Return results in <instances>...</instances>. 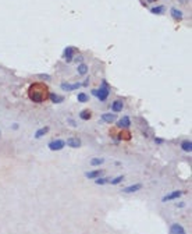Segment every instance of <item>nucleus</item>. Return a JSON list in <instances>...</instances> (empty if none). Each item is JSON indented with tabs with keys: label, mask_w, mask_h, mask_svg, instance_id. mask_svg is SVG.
Segmentation results:
<instances>
[{
	"label": "nucleus",
	"mask_w": 192,
	"mask_h": 234,
	"mask_svg": "<svg viewBox=\"0 0 192 234\" xmlns=\"http://www.w3.org/2000/svg\"><path fill=\"white\" fill-rule=\"evenodd\" d=\"M78 102H81V103H85V102H88V99H89V96L86 95V93H84V92H81V93H78Z\"/></svg>",
	"instance_id": "obj_18"
},
{
	"label": "nucleus",
	"mask_w": 192,
	"mask_h": 234,
	"mask_svg": "<svg viewBox=\"0 0 192 234\" xmlns=\"http://www.w3.org/2000/svg\"><path fill=\"white\" fill-rule=\"evenodd\" d=\"M105 163V159L103 158H93L92 160H91V165L92 166H100Z\"/></svg>",
	"instance_id": "obj_17"
},
{
	"label": "nucleus",
	"mask_w": 192,
	"mask_h": 234,
	"mask_svg": "<svg viewBox=\"0 0 192 234\" xmlns=\"http://www.w3.org/2000/svg\"><path fill=\"white\" fill-rule=\"evenodd\" d=\"M139 190H142V184L141 183H136V184H132V185H128V187L123 188V192L124 194H132V192H136Z\"/></svg>",
	"instance_id": "obj_4"
},
{
	"label": "nucleus",
	"mask_w": 192,
	"mask_h": 234,
	"mask_svg": "<svg viewBox=\"0 0 192 234\" xmlns=\"http://www.w3.org/2000/svg\"><path fill=\"white\" fill-rule=\"evenodd\" d=\"M182 194H184L182 191H173V192H170V194H167L166 197H163V198H162V201H163V202L173 201V199H177V198H180Z\"/></svg>",
	"instance_id": "obj_5"
},
{
	"label": "nucleus",
	"mask_w": 192,
	"mask_h": 234,
	"mask_svg": "<svg viewBox=\"0 0 192 234\" xmlns=\"http://www.w3.org/2000/svg\"><path fill=\"white\" fill-rule=\"evenodd\" d=\"M171 16H173V18H176V20H181L182 18V13L180 10H177L176 7L171 9Z\"/></svg>",
	"instance_id": "obj_16"
},
{
	"label": "nucleus",
	"mask_w": 192,
	"mask_h": 234,
	"mask_svg": "<svg viewBox=\"0 0 192 234\" xmlns=\"http://www.w3.org/2000/svg\"><path fill=\"white\" fill-rule=\"evenodd\" d=\"M28 95H29V99L33 100L36 103H42L45 102L47 98H49V91H47V86L45 84H40V82H35L29 86L28 89Z\"/></svg>",
	"instance_id": "obj_1"
},
{
	"label": "nucleus",
	"mask_w": 192,
	"mask_h": 234,
	"mask_svg": "<svg viewBox=\"0 0 192 234\" xmlns=\"http://www.w3.org/2000/svg\"><path fill=\"white\" fill-rule=\"evenodd\" d=\"M123 107H124V103L121 102V100H114V102L111 103V109H113V112H121L123 110Z\"/></svg>",
	"instance_id": "obj_12"
},
{
	"label": "nucleus",
	"mask_w": 192,
	"mask_h": 234,
	"mask_svg": "<svg viewBox=\"0 0 192 234\" xmlns=\"http://www.w3.org/2000/svg\"><path fill=\"white\" fill-rule=\"evenodd\" d=\"M80 117L82 120H89L91 119V112L89 110H82V112L80 113Z\"/></svg>",
	"instance_id": "obj_23"
},
{
	"label": "nucleus",
	"mask_w": 192,
	"mask_h": 234,
	"mask_svg": "<svg viewBox=\"0 0 192 234\" xmlns=\"http://www.w3.org/2000/svg\"><path fill=\"white\" fill-rule=\"evenodd\" d=\"M102 120L105 123H114L116 121V114L114 113H105V114H102Z\"/></svg>",
	"instance_id": "obj_11"
},
{
	"label": "nucleus",
	"mask_w": 192,
	"mask_h": 234,
	"mask_svg": "<svg viewBox=\"0 0 192 234\" xmlns=\"http://www.w3.org/2000/svg\"><path fill=\"white\" fill-rule=\"evenodd\" d=\"M64 146H66V141H63V139H54V141L49 142L50 151H61Z\"/></svg>",
	"instance_id": "obj_3"
},
{
	"label": "nucleus",
	"mask_w": 192,
	"mask_h": 234,
	"mask_svg": "<svg viewBox=\"0 0 192 234\" xmlns=\"http://www.w3.org/2000/svg\"><path fill=\"white\" fill-rule=\"evenodd\" d=\"M129 124H131V121H129V117H123V119L120 120L118 123H117V125H118L120 128H128Z\"/></svg>",
	"instance_id": "obj_13"
},
{
	"label": "nucleus",
	"mask_w": 192,
	"mask_h": 234,
	"mask_svg": "<svg viewBox=\"0 0 192 234\" xmlns=\"http://www.w3.org/2000/svg\"><path fill=\"white\" fill-rule=\"evenodd\" d=\"M150 11H152L153 14H162L163 11H164V6H157V7H153V9H152Z\"/></svg>",
	"instance_id": "obj_24"
},
{
	"label": "nucleus",
	"mask_w": 192,
	"mask_h": 234,
	"mask_svg": "<svg viewBox=\"0 0 192 234\" xmlns=\"http://www.w3.org/2000/svg\"><path fill=\"white\" fill-rule=\"evenodd\" d=\"M78 73H80L81 75H85V74L88 73V66H86V64H80V66H78Z\"/></svg>",
	"instance_id": "obj_21"
},
{
	"label": "nucleus",
	"mask_w": 192,
	"mask_h": 234,
	"mask_svg": "<svg viewBox=\"0 0 192 234\" xmlns=\"http://www.w3.org/2000/svg\"><path fill=\"white\" fill-rule=\"evenodd\" d=\"M74 52H75V49H74V47H71V46H68V47H66V49H64V57H66L67 63H71V61H73V54H74Z\"/></svg>",
	"instance_id": "obj_10"
},
{
	"label": "nucleus",
	"mask_w": 192,
	"mask_h": 234,
	"mask_svg": "<svg viewBox=\"0 0 192 234\" xmlns=\"http://www.w3.org/2000/svg\"><path fill=\"white\" fill-rule=\"evenodd\" d=\"M170 234H185V229L182 227L181 224L174 223L171 227H170Z\"/></svg>",
	"instance_id": "obj_6"
},
{
	"label": "nucleus",
	"mask_w": 192,
	"mask_h": 234,
	"mask_svg": "<svg viewBox=\"0 0 192 234\" xmlns=\"http://www.w3.org/2000/svg\"><path fill=\"white\" fill-rule=\"evenodd\" d=\"M181 148H182V151L184 152H192V142L191 141H188V139H187V141H184L181 144Z\"/></svg>",
	"instance_id": "obj_15"
},
{
	"label": "nucleus",
	"mask_w": 192,
	"mask_h": 234,
	"mask_svg": "<svg viewBox=\"0 0 192 234\" xmlns=\"http://www.w3.org/2000/svg\"><path fill=\"white\" fill-rule=\"evenodd\" d=\"M95 181H96V184L98 185H105L106 183H109L110 180L109 178H106V177H98V178H95Z\"/></svg>",
	"instance_id": "obj_19"
},
{
	"label": "nucleus",
	"mask_w": 192,
	"mask_h": 234,
	"mask_svg": "<svg viewBox=\"0 0 192 234\" xmlns=\"http://www.w3.org/2000/svg\"><path fill=\"white\" fill-rule=\"evenodd\" d=\"M81 86L80 82H75V84H67V82H63L61 84V89L63 91H75Z\"/></svg>",
	"instance_id": "obj_7"
},
{
	"label": "nucleus",
	"mask_w": 192,
	"mask_h": 234,
	"mask_svg": "<svg viewBox=\"0 0 192 234\" xmlns=\"http://www.w3.org/2000/svg\"><path fill=\"white\" fill-rule=\"evenodd\" d=\"M49 98L52 99V102H54V103H61V102H63V98H61V96H57L56 93L49 95Z\"/></svg>",
	"instance_id": "obj_20"
},
{
	"label": "nucleus",
	"mask_w": 192,
	"mask_h": 234,
	"mask_svg": "<svg viewBox=\"0 0 192 234\" xmlns=\"http://www.w3.org/2000/svg\"><path fill=\"white\" fill-rule=\"evenodd\" d=\"M92 95H95L96 98L99 99V100H102V102H105L107 98H109L110 95V91H109V85H107L106 81H103L102 86H100L99 89H93L92 91Z\"/></svg>",
	"instance_id": "obj_2"
},
{
	"label": "nucleus",
	"mask_w": 192,
	"mask_h": 234,
	"mask_svg": "<svg viewBox=\"0 0 192 234\" xmlns=\"http://www.w3.org/2000/svg\"><path fill=\"white\" fill-rule=\"evenodd\" d=\"M103 170H93V172H86L85 173V177L86 178H91V180H95V178H98V177H102V174H103Z\"/></svg>",
	"instance_id": "obj_8"
},
{
	"label": "nucleus",
	"mask_w": 192,
	"mask_h": 234,
	"mask_svg": "<svg viewBox=\"0 0 192 234\" xmlns=\"http://www.w3.org/2000/svg\"><path fill=\"white\" fill-rule=\"evenodd\" d=\"M124 180V176H117V177H114L113 180H110V184H113V185H117V184H120V183Z\"/></svg>",
	"instance_id": "obj_22"
},
{
	"label": "nucleus",
	"mask_w": 192,
	"mask_h": 234,
	"mask_svg": "<svg viewBox=\"0 0 192 234\" xmlns=\"http://www.w3.org/2000/svg\"><path fill=\"white\" fill-rule=\"evenodd\" d=\"M47 132H49V127H43V128H39L36 132H35V138H36V139L42 138L43 135H46Z\"/></svg>",
	"instance_id": "obj_14"
},
{
	"label": "nucleus",
	"mask_w": 192,
	"mask_h": 234,
	"mask_svg": "<svg viewBox=\"0 0 192 234\" xmlns=\"http://www.w3.org/2000/svg\"><path fill=\"white\" fill-rule=\"evenodd\" d=\"M0 134H2V132H0Z\"/></svg>",
	"instance_id": "obj_25"
},
{
	"label": "nucleus",
	"mask_w": 192,
	"mask_h": 234,
	"mask_svg": "<svg viewBox=\"0 0 192 234\" xmlns=\"http://www.w3.org/2000/svg\"><path fill=\"white\" fill-rule=\"evenodd\" d=\"M66 145H68L70 148H80L81 146V139L80 138H68L66 141Z\"/></svg>",
	"instance_id": "obj_9"
}]
</instances>
